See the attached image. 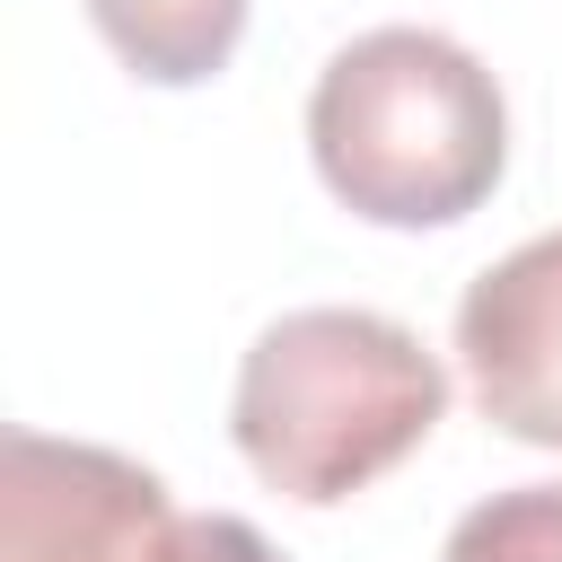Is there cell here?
<instances>
[{
    "label": "cell",
    "mask_w": 562,
    "mask_h": 562,
    "mask_svg": "<svg viewBox=\"0 0 562 562\" xmlns=\"http://www.w3.org/2000/svg\"><path fill=\"white\" fill-rule=\"evenodd\" d=\"M149 562H281V553L263 544V527H246L228 509H202V518H167Z\"/></svg>",
    "instance_id": "obj_7"
},
{
    "label": "cell",
    "mask_w": 562,
    "mask_h": 562,
    "mask_svg": "<svg viewBox=\"0 0 562 562\" xmlns=\"http://www.w3.org/2000/svg\"><path fill=\"white\" fill-rule=\"evenodd\" d=\"M88 18L149 88H202L246 35V0H88Z\"/></svg>",
    "instance_id": "obj_5"
},
{
    "label": "cell",
    "mask_w": 562,
    "mask_h": 562,
    "mask_svg": "<svg viewBox=\"0 0 562 562\" xmlns=\"http://www.w3.org/2000/svg\"><path fill=\"white\" fill-rule=\"evenodd\" d=\"M439 562H562V483H509L492 501H474Z\"/></svg>",
    "instance_id": "obj_6"
},
{
    "label": "cell",
    "mask_w": 562,
    "mask_h": 562,
    "mask_svg": "<svg viewBox=\"0 0 562 562\" xmlns=\"http://www.w3.org/2000/svg\"><path fill=\"white\" fill-rule=\"evenodd\" d=\"M457 360L483 422L562 457V228L509 246L457 299Z\"/></svg>",
    "instance_id": "obj_4"
},
{
    "label": "cell",
    "mask_w": 562,
    "mask_h": 562,
    "mask_svg": "<svg viewBox=\"0 0 562 562\" xmlns=\"http://www.w3.org/2000/svg\"><path fill=\"white\" fill-rule=\"evenodd\" d=\"M307 158L351 220L448 228L509 167V105L483 53L439 26H369L307 88Z\"/></svg>",
    "instance_id": "obj_1"
},
{
    "label": "cell",
    "mask_w": 562,
    "mask_h": 562,
    "mask_svg": "<svg viewBox=\"0 0 562 562\" xmlns=\"http://www.w3.org/2000/svg\"><path fill=\"white\" fill-rule=\"evenodd\" d=\"M167 518L149 465L26 422L0 430V562H149Z\"/></svg>",
    "instance_id": "obj_3"
},
{
    "label": "cell",
    "mask_w": 562,
    "mask_h": 562,
    "mask_svg": "<svg viewBox=\"0 0 562 562\" xmlns=\"http://www.w3.org/2000/svg\"><path fill=\"white\" fill-rule=\"evenodd\" d=\"M448 413V369L378 307H290L228 386V439L281 501L334 509L404 465Z\"/></svg>",
    "instance_id": "obj_2"
}]
</instances>
